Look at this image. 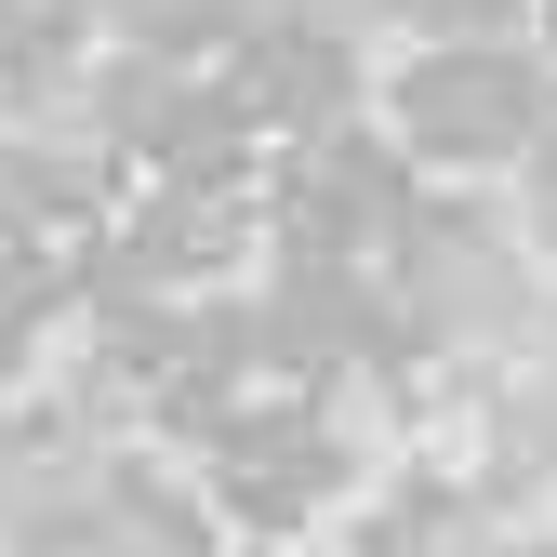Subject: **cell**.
I'll return each instance as SVG.
<instances>
[{"label":"cell","mask_w":557,"mask_h":557,"mask_svg":"<svg viewBox=\"0 0 557 557\" xmlns=\"http://www.w3.org/2000/svg\"><path fill=\"white\" fill-rule=\"evenodd\" d=\"M385 133L425 186H492L557 147V53L544 40H425L385 81Z\"/></svg>","instance_id":"cell-1"},{"label":"cell","mask_w":557,"mask_h":557,"mask_svg":"<svg viewBox=\"0 0 557 557\" xmlns=\"http://www.w3.org/2000/svg\"><path fill=\"white\" fill-rule=\"evenodd\" d=\"M398 278V319L425 359L451 372H492V359H531V319H544V265L518 239V213H478V199H425L411 213V239L385 252Z\"/></svg>","instance_id":"cell-2"},{"label":"cell","mask_w":557,"mask_h":557,"mask_svg":"<svg viewBox=\"0 0 557 557\" xmlns=\"http://www.w3.org/2000/svg\"><path fill=\"white\" fill-rule=\"evenodd\" d=\"M359 492H372V438L345 411H319V398H239L213 425V478H199V505L239 518L252 544H306Z\"/></svg>","instance_id":"cell-3"},{"label":"cell","mask_w":557,"mask_h":557,"mask_svg":"<svg viewBox=\"0 0 557 557\" xmlns=\"http://www.w3.org/2000/svg\"><path fill=\"white\" fill-rule=\"evenodd\" d=\"M411 213H425V173L398 160L385 120L306 133L293 173L265 186V239H278V265H372V252L411 239Z\"/></svg>","instance_id":"cell-4"},{"label":"cell","mask_w":557,"mask_h":557,"mask_svg":"<svg viewBox=\"0 0 557 557\" xmlns=\"http://www.w3.org/2000/svg\"><path fill=\"white\" fill-rule=\"evenodd\" d=\"M226 94L252 107V133H345L372 107V66H359V27L345 14H293V0H278V14L226 53Z\"/></svg>","instance_id":"cell-5"},{"label":"cell","mask_w":557,"mask_h":557,"mask_svg":"<svg viewBox=\"0 0 557 557\" xmlns=\"http://www.w3.org/2000/svg\"><path fill=\"white\" fill-rule=\"evenodd\" d=\"M345 557H505V518L465 465H385L359 492V531Z\"/></svg>","instance_id":"cell-6"},{"label":"cell","mask_w":557,"mask_h":557,"mask_svg":"<svg viewBox=\"0 0 557 557\" xmlns=\"http://www.w3.org/2000/svg\"><path fill=\"white\" fill-rule=\"evenodd\" d=\"M239 252V199H199V186H160L147 213H133L120 239H107V265H120V306H160V293H199Z\"/></svg>","instance_id":"cell-7"},{"label":"cell","mask_w":557,"mask_h":557,"mask_svg":"<svg viewBox=\"0 0 557 557\" xmlns=\"http://www.w3.org/2000/svg\"><path fill=\"white\" fill-rule=\"evenodd\" d=\"M81 557H213V505L173 492L160 465H120V478H107V518H94Z\"/></svg>","instance_id":"cell-8"},{"label":"cell","mask_w":557,"mask_h":557,"mask_svg":"<svg viewBox=\"0 0 557 557\" xmlns=\"http://www.w3.org/2000/svg\"><path fill=\"white\" fill-rule=\"evenodd\" d=\"M372 27H398V40H505L531 0H359Z\"/></svg>","instance_id":"cell-9"},{"label":"cell","mask_w":557,"mask_h":557,"mask_svg":"<svg viewBox=\"0 0 557 557\" xmlns=\"http://www.w3.org/2000/svg\"><path fill=\"white\" fill-rule=\"evenodd\" d=\"M505 557H557V544H505Z\"/></svg>","instance_id":"cell-10"},{"label":"cell","mask_w":557,"mask_h":557,"mask_svg":"<svg viewBox=\"0 0 557 557\" xmlns=\"http://www.w3.org/2000/svg\"><path fill=\"white\" fill-rule=\"evenodd\" d=\"M252 557H293V544H252Z\"/></svg>","instance_id":"cell-11"}]
</instances>
